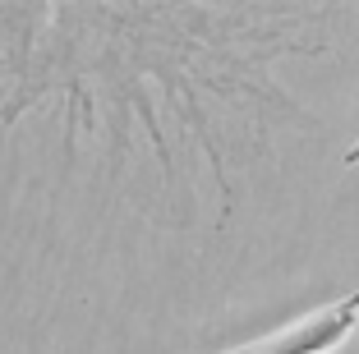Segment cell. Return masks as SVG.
Here are the masks:
<instances>
[{
	"label": "cell",
	"instance_id": "6da1fadb",
	"mask_svg": "<svg viewBox=\"0 0 359 354\" xmlns=\"http://www.w3.org/2000/svg\"><path fill=\"white\" fill-rule=\"evenodd\" d=\"M359 322V290H350L346 299L327 304V308L295 318V322L276 327L272 336H258V341H244L226 354H332L337 345H346V336Z\"/></svg>",
	"mask_w": 359,
	"mask_h": 354
}]
</instances>
